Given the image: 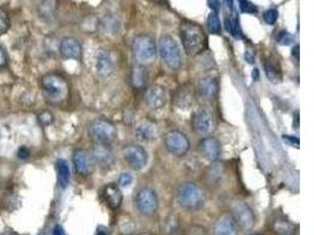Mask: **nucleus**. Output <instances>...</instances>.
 I'll list each match as a JSON object with an SVG mask.
<instances>
[{"mask_svg":"<svg viewBox=\"0 0 314 235\" xmlns=\"http://www.w3.org/2000/svg\"><path fill=\"white\" fill-rule=\"evenodd\" d=\"M293 38L289 32L286 31H280L278 34V41L281 44V45H290L292 43Z\"/></svg>","mask_w":314,"mask_h":235,"instance_id":"nucleus-36","label":"nucleus"},{"mask_svg":"<svg viewBox=\"0 0 314 235\" xmlns=\"http://www.w3.org/2000/svg\"><path fill=\"white\" fill-rule=\"evenodd\" d=\"M53 235H64L63 234V228L60 226H55L54 231H53Z\"/></svg>","mask_w":314,"mask_h":235,"instance_id":"nucleus-45","label":"nucleus"},{"mask_svg":"<svg viewBox=\"0 0 314 235\" xmlns=\"http://www.w3.org/2000/svg\"><path fill=\"white\" fill-rule=\"evenodd\" d=\"M28 157H30V151L26 147H20L18 151V158L24 160V159H27Z\"/></svg>","mask_w":314,"mask_h":235,"instance_id":"nucleus-41","label":"nucleus"},{"mask_svg":"<svg viewBox=\"0 0 314 235\" xmlns=\"http://www.w3.org/2000/svg\"><path fill=\"white\" fill-rule=\"evenodd\" d=\"M73 164L79 174L87 176L93 172L96 163L91 153L85 149H77L73 154Z\"/></svg>","mask_w":314,"mask_h":235,"instance_id":"nucleus-12","label":"nucleus"},{"mask_svg":"<svg viewBox=\"0 0 314 235\" xmlns=\"http://www.w3.org/2000/svg\"><path fill=\"white\" fill-rule=\"evenodd\" d=\"M207 4L210 6V8L212 10V12H216L218 13L220 10V1L219 0H207Z\"/></svg>","mask_w":314,"mask_h":235,"instance_id":"nucleus-40","label":"nucleus"},{"mask_svg":"<svg viewBox=\"0 0 314 235\" xmlns=\"http://www.w3.org/2000/svg\"><path fill=\"white\" fill-rule=\"evenodd\" d=\"M46 101L52 105H59L67 99L70 93L69 84L65 79L57 73H48L40 81Z\"/></svg>","mask_w":314,"mask_h":235,"instance_id":"nucleus-2","label":"nucleus"},{"mask_svg":"<svg viewBox=\"0 0 314 235\" xmlns=\"http://www.w3.org/2000/svg\"><path fill=\"white\" fill-rule=\"evenodd\" d=\"M125 161L134 170H140L147 164V153L139 145H127L122 149Z\"/></svg>","mask_w":314,"mask_h":235,"instance_id":"nucleus-11","label":"nucleus"},{"mask_svg":"<svg viewBox=\"0 0 314 235\" xmlns=\"http://www.w3.org/2000/svg\"><path fill=\"white\" fill-rule=\"evenodd\" d=\"M136 229V226L134 223L131 221V220H125L120 223V232H121L124 235H130L134 232Z\"/></svg>","mask_w":314,"mask_h":235,"instance_id":"nucleus-34","label":"nucleus"},{"mask_svg":"<svg viewBox=\"0 0 314 235\" xmlns=\"http://www.w3.org/2000/svg\"><path fill=\"white\" fill-rule=\"evenodd\" d=\"M92 158L95 163L98 164L104 169L111 168L116 161L112 149L105 143H96V146L93 147Z\"/></svg>","mask_w":314,"mask_h":235,"instance_id":"nucleus-14","label":"nucleus"},{"mask_svg":"<svg viewBox=\"0 0 314 235\" xmlns=\"http://www.w3.org/2000/svg\"><path fill=\"white\" fill-rule=\"evenodd\" d=\"M192 127L199 135H210L214 129V118L212 112L206 107H200L192 117Z\"/></svg>","mask_w":314,"mask_h":235,"instance_id":"nucleus-9","label":"nucleus"},{"mask_svg":"<svg viewBox=\"0 0 314 235\" xmlns=\"http://www.w3.org/2000/svg\"><path fill=\"white\" fill-rule=\"evenodd\" d=\"M278 19V11L274 10V8H271V10L266 11L264 13V20H265L266 24L268 25H274L275 22Z\"/></svg>","mask_w":314,"mask_h":235,"instance_id":"nucleus-35","label":"nucleus"},{"mask_svg":"<svg viewBox=\"0 0 314 235\" xmlns=\"http://www.w3.org/2000/svg\"><path fill=\"white\" fill-rule=\"evenodd\" d=\"M173 105L179 110L187 111L194 105V92L189 85L179 87L173 96Z\"/></svg>","mask_w":314,"mask_h":235,"instance_id":"nucleus-15","label":"nucleus"},{"mask_svg":"<svg viewBox=\"0 0 314 235\" xmlns=\"http://www.w3.org/2000/svg\"><path fill=\"white\" fill-rule=\"evenodd\" d=\"M296 57H299V45H296L294 48H293V55H295Z\"/></svg>","mask_w":314,"mask_h":235,"instance_id":"nucleus-48","label":"nucleus"},{"mask_svg":"<svg viewBox=\"0 0 314 235\" xmlns=\"http://www.w3.org/2000/svg\"><path fill=\"white\" fill-rule=\"evenodd\" d=\"M252 76H253V80L257 81L258 79H259V70L254 69V70H253V73H252Z\"/></svg>","mask_w":314,"mask_h":235,"instance_id":"nucleus-46","label":"nucleus"},{"mask_svg":"<svg viewBox=\"0 0 314 235\" xmlns=\"http://www.w3.org/2000/svg\"><path fill=\"white\" fill-rule=\"evenodd\" d=\"M200 151L208 161H216L220 155V143L213 137H206L201 140Z\"/></svg>","mask_w":314,"mask_h":235,"instance_id":"nucleus-22","label":"nucleus"},{"mask_svg":"<svg viewBox=\"0 0 314 235\" xmlns=\"http://www.w3.org/2000/svg\"><path fill=\"white\" fill-rule=\"evenodd\" d=\"M225 168L224 164L218 161H214L212 164L207 167V169L204 173V181L207 186L216 187L221 182L222 176H224Z\"/></svg>","mask_w":314,"mask_h":235,"instance_id":"nucleus-20","label":"nucleus"},{"mask_svg":"<svg viewBox=\"0 0 314 235\" xmlns=\"http://www.w3.org/2000/svg\"><path fill=\"white\" fill-rule=\"evenodd\" d=\"M134 133H136L138 140L145 141V142L152 141L154 140L158 135L157 125L148 119H142L136 123Z\"/></svg>","mask_w":314,"mask_h":235,"instance_id":"nucleus-18","label":"nucleus"},{"mask_svg":"<svg viewBox=\"0 0 314 235\" xmlns=\"http://www.w3.org/2000/svg\"><path fill=\"white\" fill-rule=\"evenodd\" d=\"M198 90L202 98L207 100L216 99L219 92L218 81L213 76H205V78L200 79V81H199Z\"/></svg>","mask_w":314,"mask_h":235,"instance_id":"nucleus-21","label":"nucleus"},{"mask_svg":"<svg viewBox=\"0 0 314 235\" xmlns=\"http://www.w3.org/2000/svg\"><path fill=\"white\" fill-rule=\"evenodd\" d=\"M157 2H164V0H155Z\"/></svg>","mask_w":314,"mask_h":235,"instance_id":"nucleus-50","label":"nucleus"},{"mask_svg":"<svg viewBox=\"0 0 314 235\" xmlns=\"http://www.w3.org/2000/svg\"><path fill=\"white\" fill-rule=\"evenodd\" d=\"M245 60L247 61V63L249 64H253L254 63V57H253V54H252L251 52H246L245 53Z\"/></svg>","mask_w":314,"mask_h":235,"instance_id":"nucleus-43","label":"nucleus"},{"mask_svg":"<svg viewBox=\"0 0 314 235\" xmlns=\"http://www.w3.org/2000/svg\"><path fill=\"white\" fill-rule=\"evenodd\" d=\"M159 53L163 61L169 69L177 70L183 64L180 47L171 35H164L159 41Z\"/></svg>","mask_w":314,"mask_h":235,"instance_id":"nucleus-6","label":"nucleus"},{"mask_svg":"<svg viewBox=\"0 0 314 235\" xmlns=\"http://www.w3.org/2000/svg\"><path fill=\"white\" fill-rule=\"evenodd\" d=\"M1 235H16V234L12 233V232H5V233H2Z\"/></svg>","mask_w":314,"mask_h":235,"instance_id":"nucleus-49","label":"nucleus"},{"mask_svg":"<svg viewBox=\"0 0 314 235\" xmlns=\"http://www.w3.org/2000/svg\"><path fill=\"white\" fill-rule=\"evenodd\" d=\"M186 235H206V232L205 229L200 227V226H191V227L187 229Z\"/></svg>","mask_w":314,"mask_h":235,"instance_id":"nucleus-38","label":"nucleus"},{"mask_svg":"<svg viewBox=\"0 0 314 235\" xmlns=\"http://www.w3.org/2000/svg\"><path fill=\"white\" fill-rule=\"evenodd\" d=\"M226 28L234 38H242V32H240V26L238 19H226Z\"/></svg>","mask_w":314,"mask_h":235,"instance_id":"nucleus-30","label":"nucleus"},{"mask_svg":"<svg viewBox=\"0 0 314 235\" xmlns=\"http://www.w3.org/2000/svg\"><path fill=\"white\" fill-rule=\"evenodd\" d=\"M178 205L187 211H199L204 207L206 196L204 190L194 182H185L178 187L175 192Z\"/></svg>","mask_w":314,"mask_h":235,"instance_id":"nucleus-3","label":"nucleus"},{"mask_svg":"<svg viewBox=\"0 0 314 235\" xmlns=\"http://www.w3.org/2000/svg\"><path fill=\"white\" fill-rule=\"evenodd\" d=\"M214 235H238V225L231 213L221 214L213 228Z\"/></svg>","mask_w":314,"mask_h":235,"instance_id":"nucleus-16","label":"nucleus"},{"mask_svg":"<svg viewBox=\"0 0 314 235\" xmlns=\"http://www.w3.org/2000/svg\"><path fill=\"white\" fill-rule=\"evenodd\" d=\"M274 232L279 235H293L295 233V226L287 220L277 219L273 225Z\"/></svg>","mask_w":314,"mask_h":235,"instance_id":"nucleus-26","label":"nucleus"},{"mask_svg":"<svg viewBox=\"0 0 314 235\" xmlns=\"http://www.w3.org/2000/svg\"><path fill=\"white\" fill-rule=\"evenodd\" d=\"M131 82L132 86L137 88V90H144V88L147 86L148 74L147 70H146L143 65H138V66L133 67L131 74Z\"/></svg>","mask_w":314,"mask_h":235,"instance_id":"nucleus-24","label":"nucleus"},{"mask_svg":"<svg viewBox=\"0 0 314 235\" xmlns=\"http://www.w3.org/2000/svg\"><path fill=\"white\" fill-rule=\"evenodd\" d=\"M96 235H107V229L105 227H98Z\"/></svg>","mask_w":314,"mask_h":235,"instance_id":"nucleus-44","label":"nucleus"},{"mask_svg":"<svg viewBox=\"0 0 314 235\" xmlns=\"http://www.w3.org/2000/svg\"><path fill=\"white\" fill-rule=\"evenodd\" d=\"M133 54L139 65L151 64L157 55V47L155 41L151 35L139 34L133 40Z\"/></svg>","mask_w":314,"mask_h":235,"instance_id":"nucleus-5","label":"nucleus"},{"mask_svg":"<svg viewBox=\"0 0 314 235\" xmlns=\"http://www.w3.org/2000/svg\"><path fill=\"white\" fill-rule=\"evenodd\" d=\"M89 137L95 143L113 142L118 137V131L112 122L106 119H96L89 125Z\"/></svg>","mask_w":314,"mask_h":235,"instance_id":"nucleus-4","label":"nucleus"},{"mask_svg":"<svg viewBox=\"0 0 314 235\" xmlns=\"http://www.w3.org/2000/svg\"><path fill=\"white\" fill-rule=\"evenodd\" d=\"M133 182V176L130 173H122L119 178V185L121 187H128Z\"/></svg>","mask_w":314,"mask_h":235,"instance_id":"nucleus-37","label":"nucleus"},{"mask_svg":"<svg viewBox=\"0 0 314 235\" xmlns=\"http://www.w3.org/2000/svg\"><path fill=\"white\" fill-rule=\"evenodd\" d=\"M136 206L142 214H145V215L154 214L158 208L157 193L149 187H144L139 189L136 195Z\"/></svg>","mask_w":314,"mask_h":235,"instance_id":"nucleus-10","label":"nucleus"},{"mask_svg":"<svg viewBox=\"0 0 314 235\" xmlns=\"http://www.w3.org/2000/svg\"><path fill=\"white\" fill-rule=\"evenodd\" d=\"M145 101L148 107L153 110H160L166 104V92L165 88L160 85H153L146 91Z\"/></svg>","mask_w":314,"mask_h":235,"instance_id":"nucleus-17","label":"nucleus"},{"mask_svg":"<svg viewBox=\"0 0 314 235\" xmlns=\"http://www.w3.org/2000/svg\"><path fill=\"white\" fill-rule=\"evenodd\" d=\"M249 235H260V234H258V233H253V234H249Z\"/></svg>","mask_w":314,"mask_h":235,"instance_id":"nucleus-51","label":"nucleus"},{"mask_svg":"<svg viewBox=\"0 0 314 235\" xmlns=\"http://www.w3.org/2000/svg\"><path fill=\"white\" fill-rule=\"evenodd\" d=\"M232 215L236 220L238 227L242 231H251L255 223V216L251 207L242 201H234L232 204Z\"/></svg>","mask_w":314,"mask_h":235,"instance_id":"nucleus-8","label":"nucleus"},{"mask_svg":"<svg viewBox=\"0 0 314 235\" xmlns=\"http://www.w3.org/2000/svg\"><path fill=\"white\" fill-rule=\"evenodd\" d=\"M102 195H104L105 201L106 204L110 206L112 210H118L122 202V193L120 190L119 186L114 184L107 185L106 187L104 188V192H102Z\"/></svg>","mask_w":314,"mask_h":235,"instance_id":"nucleus-23","label":"nucleus"},{"mask_svg":"<svg viewBox=\"0 0 314 235\" xmlns=\"http://www.w3.org/2000/svg\"><path fill=\"white\" fill-rule=\"evenodd\" d=\"M6 63H7L6 54H5L4 49L0 47V70H2L5 66H6Z\"/></svg>","mask_w":314,"mask_h":235,"instance_id":"nucleus-42","label":"nucleus"},{"mask_svg":"<svg viewBox=\"0 0 314 235\" xmlns=\"http://www.w3.org/2000/svg\"><path fill=\"white\" fill-rule=\"evenodd\" d=\"M233 0H226V4H227V7L230 8V10H233Z\"/></svg>","mask_w":314,"mask_h":235,"instance_id":"nucleus-47","label":"nucleus"},{"mask_svg":"<svg viewBox=\"0 0 314 235\" xmlns=\"http://www.w3.org/2000/svg\"><path fill=\"white\" fill-rule=\"evenodd\" d=\"M57 176H58V184L61 188H66L70 184V179H71V172H70L69 164L64 159H59L57 161Z\"/></svg>","mask_w":314,"mask_h":235,"instance_id":"nucleus-25","label":"nucleus"},{"mask_svg":"<svg viewBox=\"0 0 314 235\" xmlns=\"http://www.w3.org/2000/svg\"><path fill=\"white\" fill-rule=\"evenodd\" d=\"M10 28V18L7 12L0 7V35L5 34Z\"/></svg>","mask_w":314,"mask_h":235,"instance_id":"nucleus-31","label":"nucleus"},{"mask_svg":"<svg viewBox=\"0 0 314 235\" xmlns=\"http://www.w3.org/2000/svg\"><path fill=\"white\" fill-rule=\"evenodd\" d=\"M180 35L185 52L190 57H196L206 48L207 37L198 24L183 23L180 26Z\"/></svg>","mask_w":314,"mask_h":235,"instance_id":"nucleus-1","label":"nucleus"},{"mask_svg":"<svg viewBox=\"0 0 314 235\" xmlns=\"http://www.w3.org/2000/svg\"><path fill=\"white\" fill-rule=\"evenodd\" d=\"M284 140L286 141L287 143H290V146L299 147V139H298V138L290 137V135H284Z\"/></svg>","mask_w":314,"mask_h":235,"instance_id":"nucleus-39","label":"nucleus"},{"mask_svg":"<svg viewBox=\"0 0 314 235\" xmlns=\"http://www.w3.org/2000/svg\"><path fill=\"white\" fill-rule=\"evenodd\" d=\"M264 69H265L266 76L272 82L277 84V82L281 81V73H280V70L275 67V65L269 63V61H266V63L264 64Z\"/></svg>","mask_w":314,"mask_h":235,"instance_id":"nucleus-28","label":"nucleus"},{"mask_svg":"<svg viewBox=\"0 0 314 235\" xmlns=\"http://www.w3.org/2000/svg\"><path fill=\"white\" fill-rule=\"evenodd\" d=\"M59 52L61 58L65 59V60H70V59L79 60L81 58V54H83V47H81V44L74 38L65 37L60 41Z\"/></svg>","mask_w":314,"mask_h":235,"instance_id":"nucleus-13","label":"nucleus"},{"mask_svg":"<svg viewBox=\"0 0 314 235\" xmlns=\"http://www.w3.org/2000/svg\"><path fill=\"white\" fill-rule=\"evenodd\" d=\"M55 8H57V0H43L38 10H39L40 17L48 19L54 14Z\"/></svg>","mask_w":314,"mask_h":235,"instance_id":"nucleus-27","label":"nucleus"},{"mask_svg":"<svg viewBox=\"0 0 314 235\" xmlns=\"http://www.w3.org/2000/svg\"><path fill=\"white\" fill-rule=\"evenodd\" d=\"M166 149L175 157H184L190 149V140L183 132L171 131L164 138Z\"/></svg>","mask_w":314,"mask_h":235,"instance_id":"nucleus-7","label":"nucleus"},{"mask_svg":"<svg viewBox=\"0 0 314 235\" xmlns=\"http://www.w3.org/2000/svg\"><path fill=\"white\" fill-rule=\"evenodd\" d=\"M38 119H39V121L43 126H48L53 122L54 118H53V114H52L49 111H44L39 114Z\"/></svg>","mask_w":314,"mask_h":235,"instance_id":"nucleus-33","label":"nucleus"},{"mask_svg":"<svg viewBox=\"0 0 314 235\" xmlns=\"http://www.w3.org/2000/svg\"><path fill=\"white\" fill-rule=\"evenodd\" d=\"M207 24H208V28H210L211 33L213 34L220 33V31H221V24H220L218 13H216V12H211L210 16H208Z\"/></svg>","mask_w":314,"mask_h":235,"instance_id":"nucleus-29","label":"nucleus"},{"mask_svg":"<svg viewBox=\"0 0 314 235\" xmlns=\"http://www.w3.org/2000/svg\"><path fill=\"white\" fill-rule=\"evenodd\" d=\"M238 1H239L240 11L243 12V13L253 14V13H257L258 12L257 6L252 4V2L248 1V0H238Z\"/></svg>","mask_w":314,"mask_h":235,"instance_id":"nucleus-32","label":"nucleus"},{"mask_svg":"<svg viewBox=\"0 0 314 235\" xmlns=\"http://www.w3.org/2000/svg\"><path fill=\"white\" fill-rule=\"evenodd\" d=\"M97 72L101 76H108L114 70V61L111 53L106 49H100L97 53Z\"/></svg>","mask_w":314,"mask_h":235,"instance_id":"nucleus-19","label":"nucleus"}]
</instances>
